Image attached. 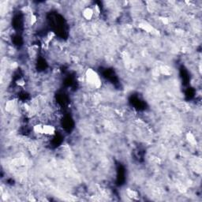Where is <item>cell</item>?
I'll return each mask as SVG.
<instances>
[{
    "instance_id": "2",
    "label": "cell",
    "mask_w": 202,
    "mask_h": 202,
    "mask_svg": "<svg viewBox=\"0 0 202 202\" xmlns=\"http://www.w3.org/2000/svg\"><path fill=\"white\" fill-rule=\"evenodd\" d=\"M82 14H83V17L85 19L88 20V21H90V20H92V18H93V17H94L95 11L94 10L90 8V7H87V8L84 10Z\"/></svg>"
},
{
    "instance_id": "5",
    "label": "cell",
    "mask_w": 202,
    "mask_h": 202,
    "mask_svg": "<svg viewBox=\"0 0 202 202\" xmlns=\"http://www.w3.org/2000/svg\"><path fill=\"white\" fill-rule=\"evenodd\" d=\"M187 138L189 142H190V144H192V145H195L196 143H197L195 137H194V135H193V134H191V133H188V134H187Z\"/></svg>"
},
{
    "instance_id": "4",
    "label": "cell",
    "mask_w": 202,
    "mask_h": 202,
    "mask_svg": "<svg viewBox=\"0 0 202 202\" xmlns=\"http://www.w3.org/2000/svg\"><path fill=\"white\" fill-rule=\"evenodd\" d=\"M33 131L37 134H44V124H36L33 126Z\"/></svg>"
},
{
    "instance_id": "3",
    "label": "cell",
    "mask_w": 202,
    "mask_h": 202,
    "mask_svg": "<svg viewBox=\"0 0 202 202\" xmlns=\"http://www.w3.org/2000/svg\"><path fill=\"white\" fill-rule=\"evenodd\" d=\"M55 134V128L49 124H44V134L46 136H52Z\"/></svg>"
},
{
    "instance_id": "1",
    "label": "cell",
    "mask_w": 202,
    "mask_h": 202,
    "mask_svg": "<svg viewBox=\"0 0 202 202\" xmlns=\"http://www.w3.org/2000/svg\"><path fill=\"white\" fill-rule=\"evenodd\" d=\"M87 80L89 84H91L92 86H96V87H99L100 86V80H99L98 75L96 74V72L93 70H89L87 72Z\"/></svg>"
}]
</instances>
